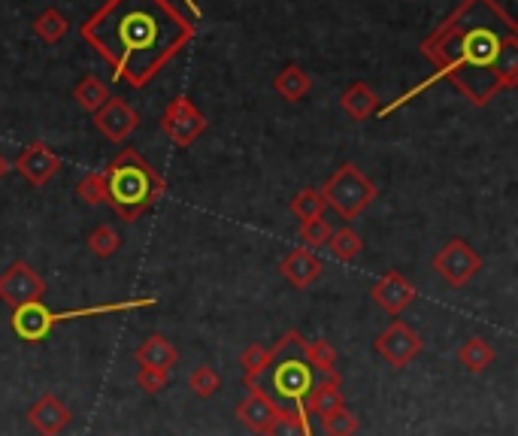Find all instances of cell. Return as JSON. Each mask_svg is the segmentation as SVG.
I'll return each mask as SVG.
<instances>
[{"mask_svg":"<svg viewBox=\"0 0 518 436\" xmlns=\"http://www.w3.org/2000/svg\"><path fill=\"white\" fill-rule=\"evenodd\" d=\"M373 349H376V355H382L394 370H403V367H409L412 361H416L419 355H422V349H425V343H422V337L412 331V327L403 321V318H394L385 331L376 337V343H373Z\"/></svg>","mask_w":518,"mask_h":436,"instance_id":"obj_9","label":"cell"},{"mask_svg":"<svg viewBox=\"0 0 518 436\" xmlns=\"http://www.w3.org/2000/svg\"><path fill=\"white\" fill-rule=\"evenodd\" d=\"M322 430H325V436H358L361 418L349 406H340L322 418Z\"/></svg>","mask_w":518,"mask_h":436,"instance_id":"obj_29","label":"cell"},{"mask_svg":"<svg viewBox=\"0 0 518 436\" xmlns=\"http://www.w3.org/2000/svg\"><path fill=\"white\" fill-rule=\"evenodd\" d=\"M370 300L379 303L388 315H400L412 306V300H416V285H412L403 273L397 270H388L385 276H379L370 288Z\"/></svg>","mask_w":518,"mask_h":436,"instance_id":"obj_12","label":"cell"},{"mask_svg":"<svg viewBox=\"0 0 518 436\" xmlns=\"http://www.w3.org/2000/svg\"><path fill=\"white\" fill-rule=\"evenodd\" d=\"M328 249L334 252V258H337V261L352 264V261H358V258H361V252H364V237L346 225V228H337V231L331 234Z\"/></svg>","mask_w":518,"mask_h":436,"instance_id":"obj_27","label":"cell"},{"mask_svg":"<svg viewBox=\"0 0 518 436\" xmlns=\"http://www.w3.org/2000/svg\"><path fill=\"white\" fill-rule=\"evenodd\" d=\"M146 306H158V297H137V300H122V303H97V306H85V309H64L55 312L49 309L43 300L40 303H28L13 309L10 324L19 340L25 343H43L58 324L64 321H76V318H94V315H116V312H134V309H146Z\"/></svg>","mask_w":518,"mask_h":436,"instance_id":"obj_4","label":"cell"},{"mask_svg":"<svg viewBox=\"0 0 518 436\" xmlns=\"http://www.w3.org/2000/svg\"><path fill=\"white\" fill-rule=\"evenodd\" d=\"M331 234H334V228L328 225V218H313V222L300 225V240H303V249H309V252L325 249Z\"/></svg>","mask_w":518,"mask_h":436,"instance_id":"obj_33","label":"cell"},{"mask_svg":"<svg viewBox=\"0 0 518 436\" xmlns=\"http://www.w3.org/2000/svg\"><path fill=\"white\" fill-rule=\"evenodd\" d=\"M158 125L170 137V143L179 146V149L194 146L206 134V128H210V122H206V116L191 103V97H182V94L167 103Z\"/></svg>","mask_w":518,"mask_h":436,"instance_id":"obj_6","label":"cell"},{"mask_svg":"<svg viewBox=\"0 0 518 436\" xmlns=\"http://www.w3.org/2000/svg\"><path fill=\"white\" fill-rule=\"evenodd\" d=\"M34 34L46 43V46H55L61 43L67 34H70V19L55 10V7H46L37 19H34Z\"/></svg>","mask_w":518,"mask_h":436,"instance_id":"obj_23","label":"cell"},{"mask_svg":"<svg viewBox=\"0 0 518 436\" xmlns=\"http://www.w3.org/2000/svg\"><path fill=\"white\" fill-rule=\"evenodd\" d=\"M325 209H328V203L319 188H300L291 197V215L300 218V225L313 222V218H325Z\"/></svg>","mask_w":518,"mask_h":436,"instance_id":"obj_25","label":"cell"},{"mask_svg":"<svg viewBox=\"0 0 518 436\" xmlns=\"http://www.w3.org/2000/svg\"><path fill=\"white\" fill-rule=\"evenodd\" d=\"M167 382H170V373H161V370H152V367H137V385H140L146 394L164 391Z\"/></svg>","mask_w":518,"mask_h":436,"instance_id":"obj_34","label":"cell"},{"mask_svg":"<svg viewBox=\"0 0 518 436\" xmlns=\"http://www.w3.org/2000/svg\"><path fill=\"white\" fill-rule=\"evenodd\" d=\"M267 436H313V424H309V418L297 415L294 409L282 406Z\"/></svg>","mask_w":518,"mask_h":436,"instance_id":"obj_28","label":"cell"},{"mask_svg":"<svg viewBox=\"0 0 518 436\" xmlns=\"http://www.w3.org/2000/svg\"><path fill=\"white\" fill-rule=\"evenodd\" d=\"M88 43L110 64L113 79L146 88L197 37V22L173 0H103L79 25Z\"/></svg>","mask_w":518,"mask_h":436,"instance_id":"obj_2","label":"cell"},{"mask_svg":"<svg viewBox=\"0 0 518 436\" xmlns=\"http://www.w3.org/2000/svg\"><path fill=\"white\" fill-rule=\"evenodd\" d=\"M313 370H309V364L300 358V355H294V358H282V361H276V370H273V376H270V397L276 400V397H282L285 403H291V409L297 412V415H303V418H309L306 412H303V400H306V394H309V388H313Z\"/></svg>","mask_w":518,"mask_h":436,"instance_id":"obj_7","label":"cell"},{"mask_svg":"<svg viewBox=\"0 0 518 436\" xmlns=\"http://www.w3.org/2000/svg\"><path fill=\"white\" fill-rule=\"evenodd\" d=\"M103 179H107V203L119 212L125 225L140 222L167 191V179L131 146L107 164Z\"/></svg>","mask_w":518,"mask_h":436,"instance_id":"obj_3","label":"cell"},{"mask_svg":"<svg viewBox=\"0 0 518 436\" xmlns=\"http://www.w3.org/2000/svg\"><path fill=\"white\" fill-rule=\"evenodd\" d=\"M43 297H46V282L28 261H13L4 273H0V300H4L10 309L40 303Z\"/></svg>","mask_w":518,"mask_h":436,"instance_id":"obj_10","label":"cell"},{"mask_svg":"<svg viewBox=\"0 0 518 436\" xmlns=\"http://www.w3.org/2000/svg\"><path fill=\"white\" fill-rule=\"evenodd\" d=\"M73 421L70 406L58 397V394H43L31 409H28V424L40 433V436H58L61 430H67V424Z\"/></svg>","mask_w":518,"mask_h":436,"instance_id":"obj_16","label":"cell"},{"mask_svg":"<svg viewBox=\"0 0 518 436\" xmlns=\"http://www.w3.org/2000/svg\"><path fill=\"white\" fill-rule=\"evenodd\" d=\"M322 258L316 255V252H309V249H291L285 258H282V264H279V273L294 285V288H300V291H306V288H313L316 285V279L322 276Z\"/></svg>","mask_w":518,"mask_h":436,"instance_id":"obj_17","label":"cell"},{"mask_svg":"<svg viewBox=\"0 0 518 436\" xmlns=\"http://www.w3.org/2000/svg\"><path fill=\"white\" fill-rule=\"evenodd\" d=\"M422 55L437 73L376 116H391L437 79H449L473 106H488L500 91L518 85V25L497 0H461L422 40Z\"/></svg>","mask_w":518,"mask_h":436,"instance_id":"obj_1","label":"cell"},{"mask_svg":"<svg viewBox=\"0 0 518 436\" xmlns=\"http://www.w3.org/2000/svg\"><path fill=\"white\" fill-rule=\"evenodd\" d=\"M379 188L364 176V170L358 164H343L340 170H334V176L325 182L322 197L331 209H337L340 218L346 222H355V218L376 200Z\"/></svg>","mask_w":518,"mask_h":436,"instance_id":"obj_5","label":"cell"},{"mask_svg":"<svg viewBox=\"0 0 518 436\" xmlns=\"http://www.w3.org/2000/svg\"><path fill=\"white\" fill-rule=\"evenodd\" d=\"M246 388H249V394H246V400L237 406V418H240L252 433L267 436V430L273 427V421H276V415H279L282 403H279V400H273V397L267 394V388H258L255 382H252V385H246Z\"/></svg>","mask_w":518,"mask_h":436,"instance_id":"obj_14","label":"cell"},{"mask_svg":"<svg viewBox=\"0 0 518 436\" xmlns=\"http://www.w3.org/2000/svg\"><path fill=\"white\" fill-rule=\"evenodd\" d=\"M76 194L88 206H103V203H107V179H103V170H94V173L82 176L76 182Z\"/></svg>","mask_w":518,"mask_h":436,"instance_id":"obj_32","label":"cell"},{"mask_svg":"<svg viewBox=\"0 0 518 436\" xmlns=\"http://www.w3.org/2000/svg\"><path fill=\"white\" fill-rule=\"evenodd\" d=\"M300 358L322 379H343L337 370V349L328 340H300Z\"/></svg>","mask_w":518,"mask_h":436,"instance_id":"obj_21","label":"cell"},{"mask_svg":"<svg viewBox=\"0 0 518 436\" xmlns=\"http://www.w3.org/2000/svg\"><path fill=\"white\" fill-rule=\"evenodd\" d=\"M134 361H137L140 367H152V370L170 373V370L179 364V349H176L164 334H152V337H146V340L137 346Z\"/></svg>","mask_w":518,"mask_h":436,"instance_id":"obj_18","label":"cell"},{"mask_svg":"<svg viewBox=\"0 0 518 436\" xmlns=\"http://www.w3.org/2000/svg\"><path fill=\"white\" fill-rule=\"evenodd\" d=\"M88 249L97 255V258H113L119 249H122V237H119V231L116 228H110V225H97L91 234H88Z\"/></svg>","mask_w":518,"mask_h":436,"instance_id":"obj_31","label":"cell"},{"mask_svg":"<svg viewBox=\"0 0 518 436\" xmlns=\"http://www.w3.org/2000/svg\"><path fill=\"white\" fill-rule=\"evenodd\" d=\"M300 340V334L297 331H288L276 346H261V343H252L249 349H243V355H240V367H243V382L246 385H252V382H258L294 343Z\"/></svg>","mask_w":518,"mask_h":436,"instance_id":"obj_15","label":"cell"},{"mask_svg":"<svg viewBox=\"0 0 518 436\" xmlns=\"http://www.w3.org/2000/svg\"><path fill=\"white\" fill-rule=\"evenodd\" d=\"M494 349L482 340V337H470V340H464L461 343V349H458V361H461V367L467 370V373H485L491 364H494Z\"/></svg>","mask_w":518,"mask_h":436,"instance_id":"obj_24","label":"cell"},{"mask_svg":"<svg viewBox=\"0 0 518 436\" xmlns=\"http://www.w3.org/2000/svg\"><path fill=\"white\" fill-rule=\"evenodd\" d=\"M273 88H276V94H279L282 100L297 103V100H303L309 91H313V76H309L300 64H288L282 73H276Z\"/></svg>","mask_w":518,"mask_h":436,"instance_id":"obj_22","label":"cell"},{"mask_svg":"<svg viewBox=\"0 0 518 436\" xmlns=\"http://www.w3.org/2000/svg\"><path fill=\"white\" fill-rule=\"evenodd\" d=\"M340 106L343 113L352 119V122H367L379 113V94L367 85V82H352L343 97H340Z\"/></svg>","mask_w":518,"mask_h":436,"instance_id":"obj_20","label":"cell"},{"mask_svg":"<svg viewBox=\"0 0 518 436\" xmlns=\"http://www.w3.org/2000/svg\"><path fill=\"white\" fill-rule=\"evenodd\" d=\"M94 128L110 143H125L140 128V113L122 97H110L94 113Z\"/></svg>","mask_w":518,"mask_h":436,"instance_id":"obj_11","label":"cell"},{"mask_svg":"<svg viewBox=\"0 0 518 436\" xmlns=\"http://www.w3.org/2000/svg\"><path fill=\"white\" fill-rule=\"evenodd\" d=\"M7 173H10V161H7L4 155H0V179H4Z\"/></svg>","mask_w":518,"mask_h":436,"instance_id":"obj_35","label":"cell"},{"mask_svg":"<svg viewBox=\"0 0 518 436\" xmlns=\"http://www.w3.org/2000/svg\"><path fill=\"white\" fill-rule=\"evenodd\" d=\"M113 94H110V88L107 85H103L97 76H85L76 88H73V100L79 103V109H85V113H97V109L103 106V103H107Z\"/></svg>","mask_w":518,"mask_h":436,"instance_id":"obj_26","label":"cell"},{"mask_svg":"<svg viewBox=\"0 0 518 436\" xmlns=\"http://www.w3.org/2000/svg\"><path fill=\"white\" fill-rule=\"evenodd\" d=\"M482 255L467 243V240H449L437 255H434V273L452 285V288H464L470 285L479 273H482Z\"/></svg>","mask_w":518,"mask_h":436,"instance_id":"obj_8","label":"cell"},{"mask_svg":"<svg viewBox=\"0 0 518 436\" xmlns=\"http://www.w3.org/2000/svg\"><path fill=\"white\" fill-rule=\"evenodd\" d=\"M340 385H343V379H322V376H319V382H313V388H309V394H306V400H303V412H306V415H316V418L322 421L328 412L346 406L343 388H340Z\"/></svg>","mask_w":518,"mask_h":436,"instance_id":"obj_19","label":"cell"},{"mask_svg":"<svg viewBox=\"0 0 518 436\" xmlns=\"http://www.w3.org/2000/svg\"><path fill=\"white\" fill-rule=\"evenodd\" d=\"M13 170H19V176L34 185V188H43L58 170H61V158L46 146V143H31L19 152Z\"/></svg>","mask_w":518,"mask_h":436,"instance_id":"obj_13","label":"cell"},{"mask_svg":"<svg viewBox=\"0 0 518 436\" xmlns=\"http://www.w3.org/2000/svg\"><path fill=\"white\" fill-rule=\"evenodd\" d=\"M188 388L194 391V397L210 400V397H216V394H219V388H222V376H219V370H216V367L200 364L197 370H191V376H188Z\"/></svg>","mask_w":518,"mask_h":436,"instance_id":"obj_30","label":"cell"}]
</instances>
